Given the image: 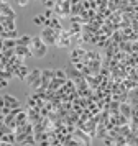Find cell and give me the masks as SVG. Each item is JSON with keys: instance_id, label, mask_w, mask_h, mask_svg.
<instances>
[{"instance_id": "cell-1", "label": "cell", "mask_w": 138, "mask_h": 146, "mask_svg": "<svg viewBox=\"0 0 138 146\" xmlns=\"http://www.w3.org/2000/svg\"><path fill=\"white\" fill-rule=\"evenodd\" d=\"M28 48H30L31 54H35L36 58H43L46 54V51H48V44H46L41 38H33Z\"/></svg>"}, {"instance_id": "cell-2", "label": "cell", "mask_w": 138, "mask_h": 146, "mask_svg": "<svg viewBox=\"0 0 138 146\" xmlns=\"http://www.w3.org/2000/svg\"><path fill=\"white\" fill-rule=\"evenodd\" d=\"M58 36H59V31L53 30V28H45L43 33H41V40L45 41L46 44H53L58 41Z\"/></svg>"}, {"instance_id": "cell-3", "label": "cell", "mask_w": 138, "mask_h": 146, "mask_svg": "<svg viewBox=\"0 0 138 146\" xmlns=\"http://www.w3.org/2000/svg\"><path fill=\"white\" fill-rule=\"evenodd\" d=\"M26 80H28V86L30 87H33V89H39V84H41V71H39V69L31 71V72L28 74Z\"/></svg>"}, {"instance_id": "cell-4", "label": "cell", "mask_w": 138, "mask_h": 146, "mask_svg": "<svg viewBox=\"0 0 138 146\" xmlns=\"http://www.w3.org/2000/svg\"><path fill=\"white\" fill-rule=\"evenodd\" d=\"M3 102H5V107H8L10 110L18 108V107H20V102L15 99V97H12V95H5V97H3Z\"/></svg>"}, {"instance_id": "cell-5", "label": "cell", "mask_w": 138, "mask_h": 146, "mask_svg": "<svg viewBox=\"0 0 138 146\" xmlns=\"http://www.w3.org/2000/svg\"><path fill=\"white\" fill-rule=\"evenodd\" d=\"M45 21H46V18L43 17V15H38V17H35V23H36V25H45Z\"/></svg>"}, {"instance_id": "cell-6", "label": "cell", "mask_w": 138, "mask_h": 146, "mask_svg": "<svg viewBox=\"0 0 138 146\" xmlns=\"http://www.w3.org/2000/svg\"><path fill=\"white\" fill-rule=\"evenodd\" d=\"M17 2V5H20V7H25V5H28V0H15Z\"/></svg>"}, {"instance_id": "cell-7", "label": "cell", "mask_w": 138, "mask_h": 146, "mask_svg": "<svg viewBox=\"0 0 138 146\" xmlns=\"http://www.w3.org/2000/svg\"><path fill=\"white\" fill-rule=\"evenodd\" d=\"M2 2H5V3H7V2H8V0H2Z\"/></svg>"}]
</instances>
